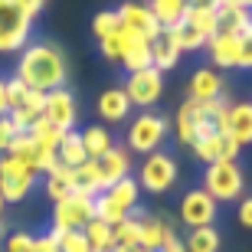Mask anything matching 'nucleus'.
<instances>
[{
	"instance_id": "nucleus-25",
	"label": "nucleus",
	"mask_w": 252,
	"mask_h": 252,
	"mask_svg": "<svg viewBox=\"0 0 252 252\" xmlns=\"http://www.w3.org/2000/svg\"><path fill=\"white\" fill-rule=\"evenodd\" d=\"M180 23L190 27V30H196L200 36L210 39L216 33V7H213V3H190ZM180 23H177V27H180Z\"/></svg>"
},
{
	"instance_id": "nucleus-35",
	"label": "nucleus",
	"mask_w": 252,
	"mask_h": 252,
	"mask_svg": "<svg viewBox=\"0 0 252 252\" xmlns=\"http://www.w3.org/2000/svg\"><path fill=\"white\" fill-rule=\"evenodd\" d=\"M112 239H115V246H134L138 243V216L131 213V216H125L122 223H115Z\"/></svg>"
},
{
	"instance_id": "nucleus-8",
	"label": "nucleus",
	"mask_w": 252,
	"mask_h": 252,
	"mask_svg": "<svg viewBox=\"0 0 252 252\" xmlns=\"http://www.w3.org/2000/svg\"><path fill=\"white\" fill-rule=\"evenodd\" d=\"M190 151L196 154V160H203V164H213V160H236L239 158V144H236L226 131L216 128V122H206L196 134V141L190 144Z\"/></svg>"
},
{
	"instance_id": "nucleus-50",
	"label": "nucleus",
	"mask_w": 252,
	"mask_h": 252,
	"mask_svg": "<svg viewBox=\"0 0 252 252\" xmlns=\"http://www.w3.org/2000/svg\"><path fill=\"white\" fill-rule=\"evenodd\" d=\"M190 3H210V0H190Z\"/></svg>"
},
{
	"instance_id": "nucleus-16",
	"label": "nucleus",
	"mask_w": 252,
	"mask_h": 252,
	"mask_svg": "<svg viewBox=\"0 0 252 252\" xmlns=\"http://www.w3.org/2000/svg\"><path fill=\"white\" fill-rule=\"evenodd\" d=\"M220 131H226V134H229L239 148L252 144V102H236V105H229V108H226L223 125H220Z\"/></svg>"
},
{
	"instance_id": "nucleus-15",
	"label": "nucleus",
	"mask_w": 252,
	"mask_h": 252,
	"mask_svg": "<svg viewBox=\"0 0 252 252\" xmlns=\"http://www.w3.org/2000/svg\"><path fill=\"white\" fill-rule=\"evenodd\" d=\"M206 122H213V118H206L203 105H200V102H190V98H187V102L177 108V115H174V125H177V141L184 144V148H190Z\"/></svg>"
},
{
	"instance_id": "nucleus-10",
	"label": "nucleus",
	"mask_w": 252,
	"mask_h": 252,
	"mask_svg": "<svg viewBox=\"0 0 252 252\" xmlns=\"http://www.w3.org/2000/svg\"><path fill=\"white\" fill-rule=\"evenodd\" d=\"M216 200L206 193L203 187H193L184 193L180 200V223L187 229H200V226H213L216 223Z\"/></svg>"
},
{
	"instance_id": "nucleus-1",
	"label": "nucleus",
	"mask_w": 252,
	"mask_h": 252,
	"mask_svg": "<svg viewBox=\"0 0 252 252\" xmlns=\"http://www.w3.org/2000/svg\"><path fill=\"white\" fill-rule=\"evenodd\" d=\"M65 75H69V65H65V56L59 46H53V43H27L20 49L17 79L27 89L53 92V89L65 85Z\"/></svg>"
},
{
	"instance_id": "nucleus-14",
	"label": "nucleus",
	"mask_w": 252,
	"mask_h": 252,
	"mask_svg": "<svg viewBox=\"0 0 252 252\" xmlns=\"http://www.w3.org/2000/svg\"><path fill=\"white\" fill-rule=\"evenodd\" d=\"M206 53H210V63L216 69H239V59H243V39L229 36V33H213L206 39Z\"/></svg>"
},
{
	"instance_id": "nucleus-34",
	"label": "nucleus",
	"mask_w": 252,
	"mask_h": 252,
	"mask_svg": "<svg viewBox=\"0 0 252 252\" xmlns=\"http://www.w3.org/2000/svg\"><path fill=\"white\" fill-rule=\"evenodd\" d=\"M118 30H122L118 10H102V13H95V20H92V33H95V39H108V36H115Z\"/></svg>"
},
{
	"instance_id": "nucleus-9",
	"label": "nucleus",
	"mask_w": 252,
	"mask_h": 252,
	"mask_svg": "<svg viewBox=\"0 0 252 252\" xmlns=\"http://www.w3.org/2000/svg\"><path fill=\"white\" fill-rule=\"evenodd\" d=\"M125 92H128L131 105H138V108H154L160 102V95H164V72H158L154 65L148 69H138V72H128L122 85Z\"/></svg>"
},
{
	"instance_id": "nucleus-23",
	"label": "nucleus",
	"mask_w": 252,
	"mask_h": 252,
	"mask_svg": "<svg viewBox=\"0 0 252 252\" xmlns=\"http://www.w3.org/2000/svg\"><path fill=\"white\" fill-rule=\"evenodd\" d=\"M75 190V177H72V167H65V164H53V167L46 170V177H43V193H46V200H53V203H59L63 196H69Z\"/></svg>"
},
{
	"instance_id": "nucleus-38",
	"label": "nucleus",
	"mask_w": 252,
	"mask_h": 252,
	"mask_svg": "<svg viewBox=\"0 0 252 252\" xmlns=\"http://www.w3.org/2000/svg\"><path fill=\"white\" fill-rule=\"evenodd\" d=\"M20 131L13 128V122H10V115H3L0 118V154H7L10 144H13V138H17Z\"/></svg>"
},
{
	"instance_id": "nucleus-48",
	"label": "nucleus",
	"mask_w": 252,
	"mask_h": 252,
	"mask_svg": "<svg viewBox=\"0 0 252 252\" xmlns=\"http://www.w3.org/2000/svg\"><path fill=\"white\" fill-rule=\"evenodd\" d=\"M3 206H7V200H3V193H0V216H3Z\"/></svg>"
},
{
	"instance_id": "nucleus-43",
	"label": "nucleus",
	"mask_w": 252,
	"mask_h": 252,
	"mask_svg": "<svg viewBox=\"0 0 252 252\" xmlns=\"http://www.w3.org/2000/svg\"><path fill=\"white\" fill-rule=\"evenodd\" d=\"M33 252H59V243L49 233L46 236H36V239H33Z\"/></svg>"
},
{
	"instance_id": "nucleus-39",
	"label": "nucleus",
	"mask_w": 252,
	"mask_h": 252,
	"mask_svg": "<svg viewBox=\"0 0 252 252\" xmlns=\"http://www.w3.org/2000/svg\"><path fill=\"white\" fill-rule=\"evenodd\" d=\"M33 239H36V236H30V233L7 236V252H33Z\"/></svg>"
},
{
	"instance_id": "nucleus-45",
	"label": "nucleus",
	"mask_w": 252,
	"mask_h": 252,
	"mask_svg": "<svg viewBox=\"0 0 252 252\" xmlns=\"http://www.w3.org/2000/svg\"><path fill=\"white\" fill-rule=\"evenodd\" d=\"M10 115V105H7V79H0V118Z\"/></svg>"
},
{
	"instance_id": "nucleus-36",
	"label": "nucleus",
	"mask_w": 252,
	"mask_h": 252,
	"mask_svg": "<svg viewBox=\"0 0 252 252\" xmlns=\"http://www.w3.org/2000/svg\"><path fill=\"white\" fill-rule=\"evenodd\" d=\"M59 252H95V249L89 246L82 229H65V233L59 236Z\"/></svg>"
},
{
	"instance_id": "nucleus-47",
	"label": "nucleus",
	"mask_w": 252,
	"mask_h": 252,
	"mask_svg": "<svg viewBox=\"0 0 252 252\" xmlns=\"http://www.w3.org/2000/svg\"><path fill=\"white\" fill-rule=\"evenodd\" d=\"M239 7H246V10H252V0H239Z\"/></svg>"
},
{
	"instance_id": "nucleus-18",
	"label": "nucleus",
	"mask_w": 252,
	"mask_h": 252,
	"mask_svg": "<svg viewBox=\"0 0 252 252\" xmlns=\"http://www.w3.org/2000/svg\"><path fill=\"white\" fill-rule=\"evenodd\" d=\"M226 89L223 75L216 72V69H210V65H203V69H196L193 75H190V85H187V98L190 102H213V98H220Z\"/></svg>"
},
{
	"instance_id": "nucleus-26",
	"label": "nucleus",
	"mask_w": 252,
	"mask_h": 252,
	"mask_svg": "<svg viewBox=\"0 0 252 252\" xmlns=\"http://www.w3.org/2000/svg\"><path fill=\"white\" fill-rule=\"evenodd\" d=\"M148 7L154 13V20L160 23V30H174L184 20L190 0H148Z\"/></svg>"
},
{
	"instance_id": "nucleus-29",
	"label": "nucleus",
	"mask_w": 252,
	"mask_h": 252,
	"mask_svg": "<svg viewBox=\"0 0 252 252\" xmlns=\"http://www.w3.org/2000/svg\"><path fill=\"white\" fill-rule=\"evenodd\" d=\"M72 177H75V190H85V193L98 196L105 190V180H102V167H98V160H85L79 167H72Z\"/></svg>"
},
{
	"instance_id": "nucleus-33",
	"label": "nucleus",
	"mask_w": 252,
	"mask_h": 252,
	"mask_svg": "<svg viewBox=\"0 0 252 252\" xmlns=\"http://www.w3.org/2000/svg\"><path fill=\"white\" fill-rule=\"evenodd\" d=\"M85 239H89V246H92L95 252H112L115 249V239H112V226L102 223V220H92V223L82 229Z\"/></svg>"
},
{
	"instance_id": "nucleus-42",
	"label": "nucleus",
	"mask_w": 252,
	"mask_h": 252,
	"mask_svg": "<svg viewBox=\"0 0 252 252\" xmlns=\"http://www.w3.org/2000/svg\"><path fill=\"white\" fill-rule=\"evenodd\" d=\"M239 39H243V59H239V69H252V27L246 30Z\"/></svg>"
},
{
	"instance_id": "nucleus-13",
	"label": "nucleus",
	"mask_w": 252,
	"mask_h": 252,
	"mask_svg": "<svg viewBox=\"0 0 252 252\" xmlns=\"http://www.w3.org/2000/svg\"><path fill=\"white\" fill-rule=\"evenodd\" d=\"M170 239H174V226H170L167 220L138 210V246H144V249H151V252H160Z\"/></svg>"
},
{
	"instance_id": "nucleus-12",
	"label": "nucleus",
	"mask_w": 252,
	"mask_h": 252,
	"mask_svg": "<svg viewBox=\"0 0 252 252\" xmlns=\"http://www.w3.org/2000/svg\"><path fill=\"white\" fill-rule=\"evenodd\" d=\"M43 118L53 125H59L63 131L75 128V118H79V105H75V95L69 89H53L46 92V108H43Z\"/></svg>"
},
{
	"instance_id": "nucleus-11",
	"label": "nucleus",
	"mask_w": 252,
	"mask_h": 252,
	"mask_svg": "<svg viewBox=\"0 0 252 252\" xmlns=\"http://www.w3.org/2000/svg\"><path fill=\"white\" fill-rule=\"evenodd\" d=\"M118 20H122V27L128 33H138L141 39H158L164 30L160 23L154 20L148 3H141V0H125L122 7H118Z\"/></svg>"
},
{
	"instance_id": "nucleus-19",
	"label": "nucleus",
	"mask_w": 252,
	"mask_h": 252,
	"mask_svg": "<svg viewBox=\"0 0 252 252\" xmlns=\"http://www.w3.org/2000/svg\"><path fill=\"white\" fill-rule=\"evenodd\" d=\"M43 108H46V92L27 89L23 102H20L17 108H10V122H13V128H17L20 134H23V131L33 128V122H36V118H43Z\"/></svg>"
},
{
	"instance_id": "nucleus-4",
	"label": "nucleus",
	"mask_w": 252,
	"mask_h": 252,
	"mask_svg": "<svg viewBox=\"0 0 252 252\" xmlns=\"http://www.w3.org/2000/svg\"><path fill=\"white\" fill-rule=\"evenodd\" d=\"M33 17L17 0H0V53H20L30 43Z\"/></svg>"
},
{
	"instance_id": "nucleus-20",
	"label": "nucleus",
	"mask_w": 252,
	"mask_h": 252,
	"mask_svg": "<svg viewBox=\"0 0 252 252\" xmlns=\"http://www.w3.org/2000/svg\"><path fill=\"white\" fill-rule=\"evenodd\" d=\"M98 167H102L105 187H112V184H118V180L131 177V151H128V148H118V144H112V151L98 158Z\"/></svg>"
},
{
	"instance_id": "nucleus-44",
	"label": "nucleus",
	"mask_w": 252,
	"mask_h": 252,
	"mask_svg": "<svg viewBox=\"0 0 252 252\" xmlns=\"http://www.w3.org/2000/svg\"><path fill=\"white\" fill-rule=\"evenodd\" d=\"M17 3H20L23 10H27V13H30L33 20H36V13L43 10V3H46V0H17Z\"/></svg>"
},
{
	"instance_id": "nucleus-49",
	"label": "nucleus",
	"mask_w": 252,
	"mask_h": 252,
	"mask_svg": "<svg viewBox=\"0 0 252 252\" xmlns=\"http://www.w3.org/2000/svg\"><path fill=\"white\" fill-rule=\"evenodd\" d=\"M3 229H7V226H3V216H0V239H3Z\"/></svg>"
},
{
	"instance_id": "nucleus-32",
	"label": "nucleus",
	"mask_w": 252,
	"mask_h": 252,
	"mask_svg": "<svg viewBox=\"0 0 252 252\" xmlns=\"http://www.w3.org/2000/svg\"><path fill=\"white\" fill-rule=\"evenodd\" d=\"M30 134H33V138H36L46 151H56L59 144H63V138H65V131L59 128V125L46 122V118H36V122H33V128H30Z\"/></svg>"
},
{
	"instance_id": "nucleus-24",
	"label": "nucleus",
	"mask_w": 252,
	"mask_h": 252,
	"mask_svg": "<svg viewBox=\"0 0 252 252\" xmlns=\"http://www.w3.org/2000/svg\"><path fill=\"white\" fill-rule=\"evenodd\" d=\"M128 72H138V69H148L151 65V39H141L138 33H128L125 30V49H122V63Z\"/></svg>"
},
{
	"instance_id": "nucleus-5",
	"label": "nucleus",
	"mask_w": 252,
	"mask_h": 252,
	"mask_svg": "<svg viewBox=\"0 0 252 252\" xmlns=\"http://www.w3.org/2000/svg\"><path fill=\"white\" fill-rule=\"evenodd\" d=\"M95 220V196L85 190H72L69 196H63L59 203H53V226L49 229H85Z\"/></svg>"
},
{
	"instance_id": "nucleus-30",
	"label": "nucleus",
	"mask_w": 252,
	"mask_h": 252,
	"mask_svg": "<svg viewBox=\"0 0 252 252\" xmlns=\"http://www.w3.org/2000/svg\"><path fill=\"white\" fill-rule=\"evenodd\" d=\"M82 141H85V154L92 160H98L102 154H108L112 151V131L105 128V125H89V128L82 131Z\"/></svg>"
},
{
	"instance_id": "nucleus-40",
	"label": "nucleus",
	"mask_w": 252,
	"mask_h": 252,
	"mask_svg": "<svg viewBox=\"0 0 252 252\" xmlns=\"http://www.w3.org/2000/svg\"><path fill=\"white\" fill-rule=\"evenodd\" d=\"M23 95H27V85L20 82L17 75H10V79H7V105H10V108H17V105L23 102Z\"/></svg>"
},
{
	"instance_id": "nucleus-28",
	"label": "nucleus",
	"mask_w": 252,
	"mask_h": 252,
	"mask_svg": "<svg viewBox=\"0 0 252 252\" xmlns=\"http://www.w3.org/2000/svg\"><path fill=\"white\" fill-rule=\"evenodd\" d=\"M223 236L216 226H200V229H187L184 239V252H220Z\"/></svg>"
},
{
	"instance_id": "nucleus-2",
	"label": "nucleus",
	"mask_w": 252,
	"mask_h": 252,
	"mask_svg": "<svg viewBox=\"0 0 252 252\" xmlns=\"http://www.w3.org/2000/svg\"><path fill=\"white\" fill-rule=\"evenodd\" d=\"M138 190L141 187L134 177H125L118 184H112V187H105L95 196V220L115 226V223H122L125 216L138 213Z\"/></svg>"
},
{
	"instance_id": "nucleus-6",
	"label": "nucleus",
	"mask_w": 252,
	"mask_h": 252,
	"mask_svg": "<svg viewBox=\"0 0 252 252\" xmlns=\"http://www.w3.org/2000/svg\"><path fill=\"white\" fill-rule=\"evenodd\" d=\"M167 118L158 112H141L138 118H131L128 125V151H138V154H154L160 151L164 138H167Z\"/></svg>"
},
{
	"instance_id": "nucleus-41",
	"label": "nucleus",
	"mask_w": 252,
	"mask_h": 252,
	"mask_svg": "<svg viewBox=\"0 0 252 252\" xmlns=\"http://www.w3.org/2000/svg\"><path fill=\"white\" fill-rule=\"evenodd\" d=\"M236 220H239L246 229H252V196H239V206H236Z\"/></svg>"
},
{
	"instance_id": "nucleus-22",
	"label": "nucleus",
	"mask_w": 252,
	"mask_h": 252,
	"mask_svg": "<svg viewBox=\"0 0 252 252\" xmlns=\"http://www.w3.org/2000/svg\"><path fill=\"white\" fill-rule=\"evenodd\" d=\"M180 56H184V49L177 46V39H174L170 30H164L158 39H151V65H154L158 72L174 69V65L180 63Z\"/></svg>"
},
{
	"instance_id": "nucleus-21",
	"label": "nucleus",
	"mask_w": 252,
	"mask_h": 252,
	"mask_svg": "<svg viewBox=\"0 0 252 252\" xmlns=\"http://www.w3.org/2000/svg\"><path fill=\"white\" fill-rule=\"evenodd\" d=\"M252 27V10L239 3H223L216 7V33H229V36H243Z\"/></svg>"
},
{
	"instance_id": "nucleus-7",
	"label": "nucleus",
	"mask_w": 252,
	"mask_h": 252,
	"mask_svg": "<svg viewBox=\"0 0 252 252\" xmlns=\"http://www.w3.org/2000/svg\"><path fill=\"white\" fill-rule=\"evenodd\" d=\"M177 160L170 158L167 151H154V154H148V158L141 160V167H138V187L141 190H148V193L160 196V193H167L174 184H177Z\"/></svg>"
},
{
	"instance_id": "nucleus-31",
	"label": "nucleus",
	"mask_w": 252,
	"mask_h": 252,
	"mask_svg": "<svg viewBox=\"0 0 252 252\" xmlns=\"http://www.w3.org/2000/svg\"><path fill=\"white\" fill-rule=\"evenodd\" d=\"M39 174H23V177H0V193L7 203H20V200H27L30 190L36 187Z\"/></svg>"
},
{
	"instance_id": "nucleus-27",
	"label": "nucleus",
	"mask_w": 252,
	"mask_h": 252,
	"mask_svg": "<svg viewBox=\"0 0 252 252\" xmlns=\"http://www.w3.org/2000/svg\"><path fill=\"white\" fill-rule=\"evenodd\" d=\"M56 160L59 164H65V167H79V164H85L89 160V154H85V141H82V131H65L63 144L56 148Z\"/></svg>"
},
{
	"instance_id": "nucleus-3",
	"label": "nucleus",
	"mask_w": 252,
	"mask_h": 252,
	"mask_svg": "<svg viewBox=\"0 0 252 252\" xmlns=\"http://www.w3.org/2000/svg\"><path fill=\"white\" fill-rule=\"evenodd\" d=\"M203 190L216 203H236L246 190V174L236 160H213L203 170Z\"/></svg>"
},
{
	"instance_id": "nucleus-37",
	"label": "nucleus",
	"mask_w": 252,
	"mask_h": 252,
	"mask_svg": "<svg viewBox=\"0 0 252 252\" xmlns=\"http://www.w3.org/2000/svg\"><path fill=\"white\" fill-rule=\"evenodd\" d=\"M122 49H125V27L108 39H98V53H102L108 63H122Z\"/></svg>"
},
{
	"instance_id": "nucleus-46",
	"label": "nucleus",
	"mask_w": 252,
	"mask_h": 252,
	"mask_svg": "<svg viewBox=\"0 0 252 252\" xmlns=\"http://www.w3.org/2000/svg\"><path fill=\"white\" fill-rule=\"evenodd\" d=\"M112 252H151V249H144V246H138V243H134V246H115Z\"/></svg>"
},
{
	"instance_id": "nucleus-17",
	"label": "nucleus",
	"mask_w": 252,
	"mask_h": 252,
	"mask_svg": "<svg viewBox=\"0 0 252 252\" xmlns=\"http://www.w3.org/2000/svg\"><path fill=\"white\" fill-rule=\"evenodd\" d=\"M131 98L128 92H125L122 85H112V89H105L102 95H98V102H95V112H98V118L108 125H122L125 118L131 115Z\"/></svg>"
}]
</instances>
